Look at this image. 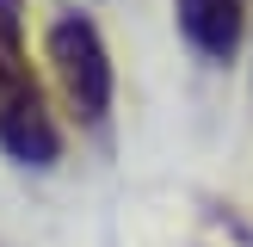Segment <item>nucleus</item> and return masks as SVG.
I'll list each match as a JSON object with an SVG mask.
<instances>
[{
  "mask_svg": "<svg viewBox=\"0 0 253 247\" xmlns=\"http://www.w3.org/2000/svg\"><path fill=\"white\" fill-rule=\"evenodd\" d=\"M0 148L25 167H49L62 155V130L25 62V0H0Z\"/></svg>",
  "mask_w": 253,
  "mask_h": 247,
  "instance_id": "f257e3e1",
  "label": "nucleus"
},
{
  "mask_svg": "<svg viewBox=\"0 0 253 247\" xmlns=\"http://www.w3.org/2000/svg\"><path fill=\"white\" fill-rule=\"evenodd\" d=\"M43 56H49V74H56L68 111L81 124H99L111 111V49L99 37V25L86 12H62L43 37Z\"/></svg>",
  "mask_w": 253,
  "mask_h": 247,
  "instance_id": "f03ea898",
  "label": "nucleus"
},
{
  "mask_svg": "<svg viewBox=\"0 0 253 247\" xmlns=\"http://www.w3.org/2000/svg\"><path fill=\"white\" fill-rule=\"evenodd\" d=\"M179 31L198 56L235 62L241 31H247V0H179Z\"/></svg>",
  "mask_w": 253,
  "mask_h": 247,
  "instance_id": "7ed1b4c3",
  "label": "nucleus"
}]
</instances>
